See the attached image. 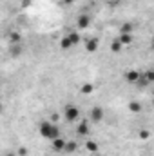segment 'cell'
Instances as JSON below:
<instances>
[{
	"label": "cell",
	"mask_w": 154,
	"mask_h": 156,
	"mask_svg": "<svg viewBox=\"0 0 154 156\" xmlns=\"http://www.w3.org/2000/svg\"><path fill=\"white\" fill-rule=\"evenodd\" d=\"M20 53H22V47H20V44H11V56H20Z\"/></svg>",
	"instance_id": "5bb4252c"
},
{
	"label": "cell",
	"mask_w": 154,
	"mask_h": 156,
	"mask_svg": "<svg viewBox=\"0 0 154 156\" xmlns=\"http://www.w3.org/2000/svg\"><path fill=\"white\" fill-rule=\"evenodd\" d=\"M93 91H94V85H93V83H83V85L80 87V93H82V94H91Z\"/></svg>",
	"instance_id": "7c38bea8"
},
{
	"label": "cell",
	"mask_w": 154,
	"mask_h": 156,
	"mask_svg": "<svg viewBox=\"0 0 154 156\" xmlns=\"http://www.w3.org/2000/svg\"><path fill=\"white\" fill-rule=\"evenodd\" d=\"M76 133L80 136H87V134H89V123H87V120H82V122L78 123Z\"/></svg>",
	"instance_id": "8992f818"
},
{
	"label": "cell",
	"mask_w": 154,
	"mask_h": 156,
	"mask_svg": "<svg viewBox=\"0 0 154 156\" xmlns=\"http://www.w3.org/2000/svg\"><path fill=\"white\" fill-rule=\"evenodd\" d=\"M152 69H154V66H152Z\"/></svg>",
	"instance_id": "4dcf8cb0"
},
{
	"label": "cell",
	"mask_w": 154,
	"mask_h": 156,
	"mask_svg": "<svg viewBox=\"0 0 154 156\" xmlns=\"http://www.w3.org/2000/svg\"><path fill=\"white\" fill-rule=\"evenodd\" d=\"M121 45H123V44L120 42V38H114L111 42V51H113V53H120V51H121Z\"/></svg>",
	"instance_id": "8fae6325"
},
{
	"label": "cell",
	"mask_w": 154,
	"mask_h": 156,
	"mask_svg": "<svg viewBox=\"0 0 154 156\" xmlns=\"http://www.w3.org/2000/svg\"><path fill=\"white\" fill-rule=\"evenodd\" d=\"M20 40H22V37H20L18 33H11V35H9V42H11V44H20Z\"/></svg>",
	"instance_id": "d6986e66"
},
{
	"label": "cell",
	"mask_w": 154,
	"mask_h": 156,
	"mask_svg": "<svg viewBox=\"0 0 154 156\" xmlns=\"http://www.w3.org/2000/svg\"><path fill=\"white\" fill-rule=\"evenodd\" d=\"M132 29H134V26H132L131 22H125V24L120 27V35H132Z\"/></svg>",
	"instance_id": "9c48e42d"
},
{
	"label": "cell",
	"mask_w": 154,
	"mask_h": 156,
	"mask_svg": "<svg viewBox=\"0 0 154 156\" xmlns=\"http://www.w3.org/2000/svg\"><path fill=\"white\" fill-rule=\"evenodd\" d=\"M22 5H24V7H29V5H31V0H22Z\"/></svg>",
	"instance_id": "d4e9b609"
},
{
	"label": "cell",
	"mask_w": 154,
	"mask_h": 156,
	"mask_svg": "<svg viewBox=\"0 0 154 156\" xmlns=\"http://www.w3.org/2000/svg\"><path fill=\"white\" fill-rule=\"evenodd\" d=\"M118 2H120V0H111V4H114V5L118 4Z\"/></svg>",
	"instance_id": "83f0119b"
},
{
	"label": "cell",
	"mask_w": 154,
	"mask_h": 156,
	"mask_svg": "<svg viewBox=\"0 0 154 156\" xmlns=\"http://www.w3.org/2000/svg\"><path fill=\"white\" fill-rule=\"evenodd\" d=\"M143 76L147 78L151 83H154V69H149V71H145V73H143Z\"/></svg>",
	"instance_id": "44dd1931"
},
{
	"label": "cell",
	"mask_w": 154,
	"mask_h": 156,
	"mask_svg": "<svg viewBox=\"0 0 154 156\" xmlns=\"http://www.w3.org/2000/svg\"><path fill=\"white\" fill-rule=\"evenodd\" d=\"M67 37L71 38V42H73V45H78V44H80V35H78V33H75V31H71V33H67Z\"/></svg>",
	"instance_id": "ac0fdd59"
},
{
	"label": "cell",
	"mask_w": 154,
	"mask_h": 156,
	"mask_svg": "<svg viewBox=\"0 0 154 156\" xmlns=\"http://www.w3.org/2000/svg\"><path fill=\"white\" fill-rule=\"evenodd\" d=\"M76 149H78V144H76V142H67V144H65L64 153H75Z\"/></svg>",
	"instance_id": "2e32d148"
},
{
	"label": "cell",
	"mask_w": 154,
	"mask_h": 156,
	"mask_svg": "<svg viewBox=\"0 0 154 156\" xmlns=\"http://www.w3.org/2000/svg\"><path fill=\"white\" fill-rule=\"evenodd\" d=\"M73 47V42H71V38L65 35L64 38L60 40V49H64V51H67V49H71Z\"/></svg>",
	"instance_id": "30bf717a"
},
{
	"label": "cell",
	"mask_w": 154,
	"mask_h": 156,
	"mask_svg": "<svg viewBox=\"0 0 154 156\" xmlns=\"http://www.w3.org/2000/svg\"><path fill=\"white\" fill-rule=\"evenodd\" d=\"M49 120H51V122L54 123V122H58V120H60V115H58V113H53V115H51V118H49Z\"/></svg>",
	"instance_id": "603a6c76"
},
{
	"label": "cell",
	"mask_w": 154,
	"mask_h": 156,
	"mask_svg": "<svg viewBox=\"0 0 154 156\" xmlns=\"http://www.w3.org/2000/svg\"><path fill=\"white\" fill-rule=\"evenodd\" d=\"M103 116H105V113H103V109L102 107H93L91 109V122H94V123H100L102 120H103Z\"/></svg>",
	"instance_id": "3957f363"
},
{
	"label": "cell",
	"mask_w": 154,
	"mask_h": 156,
	"mask_svg": "<svg viewBox=\"0 0 154 156\" xmlns=\"http://www.w3.org/2000/svg\"><path fill=\"white\" fill-rule=\"evenodd\" d=\"M98 45H100L98 38H89L87 42H85V49H87V53H94V51H98Z\"/></svg>",
	"instance_id": "5b68a950"
},
{
	"label": "cell",
	"mask_w": 154,
	"mask_h": 156,
	"mask_svg": "<svg viewBox=\"0 0 154 156\" xmlns=\"http://www.w3.org/2000/svg\"><path fill=\"white\" fill-rule=\"evenodd\" d=\"M120 42L123 45H131L132 44V35H120Z\"/></svg>",
	"instance_id": "e0dca14e"
},
{
	"label": "cell",
	"mask_w": 154,
	"mask_h": 156,
	"mask_svg": "<svg viewBox=\"0 0 154 156\" xmlns=\"http://www.w3.org/2000/svg\"><path fill=\"white\" fill-rule=\"evenodd\" d=\"M76 24H78V29H87L91 26V16L89 15H80Z\"/></svg>",
	"instance_id": "277c9868"
},
{
	"label": "cell",
	"mask_w": 154,
	"mask_h": 156,
	"mask_svg": "<svg viewBox=\"0 0 154 156\" xmlns=\"http://www.w3.org/2000/svg\"><path fill=\"white\" fill-rule=\"evenodd\" d=\"M129 111L131 113H140L142 111V104L140 102H129Z\"/></svg>",
	"instance_id": "9a60e30c"
},
{
	"label": "cell",
	"mask_w": 154,
	"mask_h": 156,
	"mask_svg": "<svg viewBox=\"0 0 154 156\" xmlns=\"http://www.w3.org/2000/svg\"><path fill=\"white\" fill-rule=\"evenodd\" d=\"M152 47H154V37H152Z\"/></svg>",
	"instance_id": "f1b7e54d"
},
{
	"label": "cell",
	"mask_w": 154,
	"mask_h": 156,
	"mask_svg": "<svg viewBox=\"0 0 154 156\" xmlns=\"http://www.w3.org/2000/svg\"><path fill=\"white\" fill-rule=\"evenodd\" d=\"M27 154V149H26V147H20V149H18V156H26Z\"/></svg>",
	"instance_id": "cb8c5ba5"
},
{
	"label": "cell",
	"mask_w": 154,
	"mask_h": 156,
	"mask_svg": "<svg viewBox=\"0 0 154 156\" xmlns=\"http://www.w3.org/2000/svg\"><path fill=\"white\" fill-rule=\"evenodd\" d=\"M64 116H65V122H76L78 116H80V111H78L76 105L67 104V105L64 107Z\"/></svg>",
	"instance_id": "7a4b0ae2"
},
{
	"label": "cell",
	"mask_w": 154,
	"mask_h": 156,
	"mask_svg": "<svg viewBox=\"0 0 154 156\" xmlns=\"http://www.w3.org/2000/svg\"><path fill=\"white\" fill-rule=\"evenodd\" d=\"M149 136H151V133H149L147 129H142V131H140V138H142V140H147Z\"/></svg>",
	"instance_id": "7402d4cb"
},
{
	"label": "cell",
	"mask_w": 154,
	"mask_h": 156,
	"mask_svg": "<svg viewBox=\"0 0 154 156\" xmlns=\"http://www.w3.org/2000/svg\"><path fill=\"white\" fill-rule=\"evenodd\" d=\"M38 131H40V134H42L44 138H47V140H56V138H60V129H58V125H54L51 120L40 122Z\"/></svg>",
	"instance_id": "6da1fadb"
},
{
	"label": "cell",
	"mask_w": 154,
	"mask_h": 156,
	"mask_svg": "<svg viewBox=\"0 0 154 156\" xmlns=\"http://www.w3.org/2000/svg\"><path fill=\"white\" fill-rule=\"evenodd\" d=\"M149 83H151V82H149V80H147V78L143 76V75H142V76H140V80H138V82H136V85H138V87H147V85H149Z\"/></svg>",
	"instance_id": "ffe728a7"
},
{
	"label": "cell",
	"mask_w": 154,
	"mask_h": 156,
	"mask_svg": "<svg viewBox=\"0 0 154 156\" xmlns=\"http://www.w3.org/2000/svg\"><path fill=\"white\" fill-rule=\"evenodd\" d=\"M65 144H67V142H65L64 138H56V140H53V149H54V151H64V149H65Z\"/></svg>",
	"instance_id": "ba28073f"
},
{
	"label": "cell",
	"mask_w": 154,
	"mask_h": 156,
	"mask_svg": "<svg viewBox=\"0 0 154 156\" xmlns=\"http://www.w3.org/2000/svg\"><path fill=\"white\" fill-rule=\"evenodd\" d=\"M5 156H18V153H13V151H9V153H5Z\"/></svg>",
	"instance_id": "484cf974"
},
{
	"label": "cell",
	"mask_w": 154,
	"mask_h": 156,
	"mask_svg": "<svg viewBox=\"0 0 154 156\" xmlns=\"http://www.w3.org/2000/svg\"><path fill=\"white\" fill-rule=\"evenodd\" d=\"M152 107H154V98H152Z\"/></svg>",
	"instance_id": "f546056e"
},
{
	"label": "cell",
	"mask_w": 154,
	"mask_h": 156,
	"mask_svg": "<svg viewBox=\"0 0 154 156\" xmlns=\"http://www.w3.org/2000/svg\"><path fill=\"white\" fill-rule=\"evenodd\" d=\"M85 149H87L89 153H96V151H98V144L93 142V140H87V142H85Z\"/></svg>",
	"instance_id": "4fadbf2b"
},
{
	"label": "cell",
	"mask_w": 154,
	"mask_h": 156,
	"mask_svg": "<svg viewBox=\"0 0 154 156\" xmlns=\"http://www.w3.org/2000/svg\"><path fill=\"white\" fill-rule=\"evenodd\" d=\"M64 2H65V4H73L75 0H64Z\"/></svg>",
	"instance_id": "4316f807"
},
{
	"label": "cell",
	"mask_w": 154,
	"mask_h": 156,
	"mask_svg": "<svg viewBox=\"0 0 154 156\" xmlns=\"http://www.w3.org/2000/svg\"><path fill=\"white\" fill-rule=\"evenodd\" d=\"M140 76H142V75H140L138 71H134V69H132V71H127V73H125V80H127L129 83H136V82L140 80Z\"/></svg>",
	"instance_id": "52a82bcc"
}]
</instances>
